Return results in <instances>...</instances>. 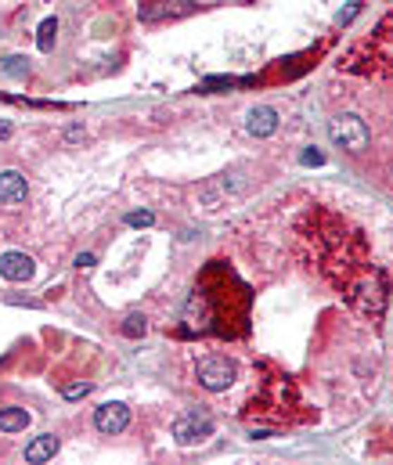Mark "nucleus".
Here are the masks:
<instances>
[{"instance_id": "obj_22", "label": "nucleus", "mask_w": 393, "mask_h": 465, "mask_svg": "<svg viewBox=\"0 0 393 465\" xmlns=\"http://www.w3.org/2000/svg\"><path fill=\"white\" fill-rule=\"evenodd\" d=\"M0 137H11V127H8V123H0Z\"/></svg>"}, {"instance_id": "obj_15", "label": "nucleus", "mask_w": 393, "mask_h": 465, "mask_svg": "<svg viewBox=\"0 0 393 465\" xmlns=\"http://www.w3.org/2000/svg\"><path fill=\"white\" fill-rule=\"evenodd\" d=\"M4 73L15 76V80H25V76H29V58H22V54L4 58Z\"/></svg>"}, {"instance_id": "obj_16", "label": "nucleus", "mask_w": 393, "mask_h": 465, "mask_svg": "<svg viewBox=\"0 0 393 465\" xmlns=\"http://www.w3.org/2000/svg\"><path fill=\"white\" fill-rule=\"evenodd\" d=\"M127 224H130V228H152V224H156V213H152V209H137V213L127 216Z\"/></svg>"}, {"instance_id": "obj_11", "label": "nucleus", "mask_w": 393, "mask_h": 465, "mask_svg": "<svg viewBox=\"0 0 393 465\" xmlns=\"http://www.w3.org/2000/svg\"><path fill=\"white\" fill-rule=\"evenodd\" d=\"M58 447H62V440H58L54 433H44V437H37L33 444L25 447V461H29V465H40V461L54 458V454H58Z\"/></svg>"}, {"instance_id": "obj_9", "label": "nucleus", "mask_w": 393, "mask_h": 465, "mask_svg": "<svg viewBox=\"0 0 393 465\" xmlns=\"http://www.w3.org/2000/svg\"><path fill=\"white\" fill-rule=\"evenodd\" d=\"M25 195H29V188H25V177L18 170H4V173H0V202H4V206H22Z\"/></svg>"}, {"instance_id": "obj_7", "label": "nucleus", "mask_w": 393, "mask_h": 465, "mask_svg": "<svg viewBox=\"0 0 393 465\" xmlns=\"http://www.w3.org/2000/svg\"><path fill=\"white\" fill-rule=\"evenodd\" d=\"M192 11H195L192 0H148V4H141V18H144V22L185 18V15H192Z\"/></svg>"}, {"instance_id": "obj_12", "label": "nucleus", "mask_w": 393, "mask_h": 465, "mask_svg": "<svg viewBox=\"0 0 393 465\" xmlns=\"http://www.w3.org/2000/svg\"><path fill=\"white\" fill-rule=\"evenodd\" d=\"M29 426L25 408H0V433H22Z\"/></svg>"}, {"instance_id": "obj_14", "label": "nucleus", "mask_w": 393, "mask_h": 465, "mask_svg": "<svg viewBox=\"0 0 393 465\" xmlns=\"http://www.w3.org/2000/svg\"><path fill=\"white\" fill-rule=\"evenodd\" d=\"M119 332H123L127 339H141V335L148 332V321H144V314H127V318H123V325H119Z\"/></svg>"}, {"instance_id": "obj_1", "label": "nucleus", "mask_w": 393, "mask_h": 465, "mask_svg": "<svg viewBox=\"0 0 393 465\" xmlns=\"http://www.w3.org/2000/svg\"><path fill=\"white\" fill-rule=\"evenodd\" d=\"M249 303L253 292L242 278L224 264L213 260L188 296L185 306V335H220V339H238L249 332Z\"/></svg>"}, {"instance_id": "obj_10", "label": "nucleus", "mask_w": 393, "mask_h": 465, "mask_svg": "<svg viewBox=\"0 0 393 465\" xmlns=\"http://www.w3.org/2000/svg\"><path fill=\"white\" fill-rule=\"evenodd\" d=\"M246 130L253 137H270L278 130V112L275 108H267V105H256L249 116H246Z\"/></svg>"}, {"instance_id": "obj_13", "label": "nucleus", "mask_w": 393, "mask_h": 465, "mask_svg": "<svg viewBox=\"0 0 393 465\" xmlns=\"http://www.w3.org/2000/svg\"><path fill=\"white\" fill-rule=\"evenodd\" d=\"M54 40H58V18H44L40 29H37V47L47 54L54 47Z\"/></svg>"}, {"instance_id": "obj_21", "label": "nucleus", "mask_w": 393, "mask_h": 465, "mask_svg": "<svg viewBox=\"0 0 393 465\" xmlns=\"http://www.w3.org/2000/svg\"><path fill=\"white\" fill-rule=\"evenodd\" d=\"M66 137H69V141H80V137H83V130H80V127H69V134H66Z\"/></svg>"}, {"instance_id": "obj_6", "label": "nucleus", "mask_w": 393, "mask_h": 465, "mask_svg": "<svg viewBox=\"0 0 393 465\" xmlns=\"http://www.w3.org/2000/svg\"><path fill=\"white\" fill-rule=\"evenodd\" d=\"M94 426H98V433H105V437H116V433H123L130 426V408L119 404V400H108V404H101L94 411Z\"/></svg>"}, {"instance_id": "obj_8", "label": "nucleus", "mask_w": 393, "mask_h": 465, "mask_svg": "<svg viewBox=\"0 0 393 465\" xmlns=\"http://www.w3.org/2000/svg\"><path fill=\"white\" fill-rule=\"evenodd\" d=\"M33 271H37V264L25 253H4L0 256V278H8V282H29Z\"/></svg>"}, {"instance_id": "obj_4", "label": "nucleus", "mask_w": 393, "mask_h": 465, "mask_svg": "<svg viewBox=\"0 0 393 465\" xmlns=\"http://www.w3.org/2000/svg\"><path fill=\"white\" fill-rule=\"evenodd\" d=\"M328 137L336 141L339 148H347V151H365L368 148V127H365V119H357V116H336L328 123Z\"/></svg>"}, {"instance_id": "obj_20", "label": "nucleus", "mask_w": 393, "mask_h": 465, "mask_svg": "<svg viewBox=\"0 0 393 465\" xmlns=\"http://www.w3.org/2000/svg\"><path fill=\"white\" fill-rule=\"evenodd\" d=\"M76 267H80V271H83V267H94V256H90V253H80V256H76Z\"/></svg>"}, {"instance_id": "obj_18", "label": "nucleus", "mask_w": 393, "mask_h": 465, "mask_svg": "<svg viewBox=\"0 0 393 465\" xmlns=\"http://www.w3.org/2000/svg\"><path fill=\"white\" fill-rule=\"evenodd\" d=\"M304 163H307V166H321V163H325V155L311 148V151H304Z\"/></svg>"}, {"instance_id": "obj_19", "label": "nucleus", "mask_w": 393, "mask_h": 465, "mask_svg": "<svg viewBox=\"0 0 393 465\" xmlns=\"http://www.w3.org/2000/svg\"><path fill=\"white\" fill-rule=\"evenodd\" d=\"M357 11H361V0H357V4H354V8H347V11H339V25H343V22H350V18H354Z\"/></svg>"}, {"instance_id": "obj_17", "label": "nucleus", "mask_w": 393, "mask_h": 465, "mask_svg": "<svg viewBox=\"0 0 393 465\" xmlns=\"http://www.w3.org/2000/svg\"><path fill=\"white\" fill-rule=\"evenodd\" d=\"M90 393V383H76V386H66V400H80Z\"/></svg>"}, {"instance_id": "obj_2", "label": "nucleus", "mask_w": 393, "mask_h": 465, "mask_svg": "<svg viewBox=\"0 0 393 465\" xmlns=\"http://www.w3.org/2000/svg\"><path fill=\"white\" fill-rule=\"evenodd\" d=\"M350 73H393V15L382 18V25L375 29V37L357 47L347 61Z\"/></svg>"}, {"instance_id": "obj_3", "label": "nucleus", "mask_w": 393, "mask_h": 465, "mask_svg": "<svg viewBox=\"0 0 393 465\" xmlns=\"http://www.w3.org/2000/svg\"><path fill=\"white\" fill-rule=\"evenodd\" d=\"M195 379H199V386L220 393V390H227L235 383V361L224 357V354H206L195 364Z\"/></svg>"}, {"instance_id": "obj_5", "label": "nucleus", "mask_w": 393, "mask_h": 465, "mask_svg": "<svg viewBox=\"0 0 393 465\" xmlns=\"http://www.w3.org/2000/svg\"><path fill=\"white\" fill-rule=\"evenodd\" d=\"M209 433H213V418H209L206 411H199V408H192V411H185L177 422H173V437H177V444L180 447H192V444H202Z\"/></svg>"}]
</instances>
